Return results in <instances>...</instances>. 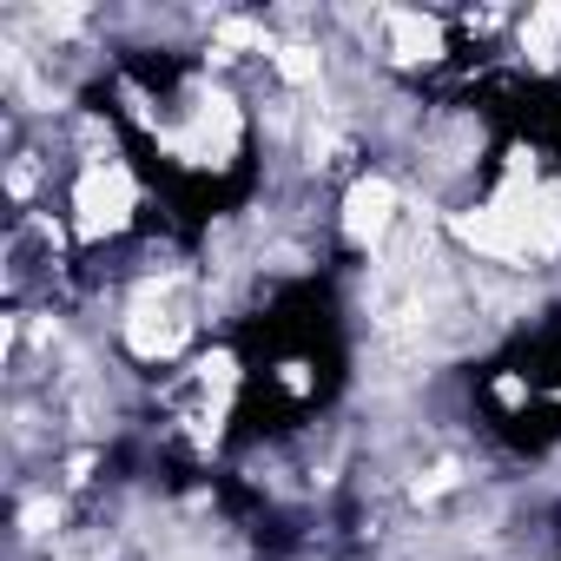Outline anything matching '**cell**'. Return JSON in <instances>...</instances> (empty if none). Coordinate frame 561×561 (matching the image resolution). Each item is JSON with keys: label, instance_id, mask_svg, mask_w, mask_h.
I'll return each mask as SVG.
<instances>
[]
</instances>
